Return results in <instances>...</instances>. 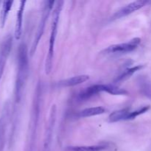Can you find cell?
I'll list each match as a JSON object with an SVG mask.
<instances>
[{"label":"cell","instance_id":"1","mask_svg":"<svg viewBox=\"0 0 151 151\" xmlns=\"http://www.w3.org/2000/svg\"><path fill=\"white\" fill-rule=\"evenodd\" d=\"M29 73V58H28L27 47L25 44H22L18 50V68L15 84V99L16 103L22 100L24 88L26 85Z\"/></svg>","mask_w":151,"mask_h":151},{"label":"cell","instance_id":"17","mask_svg":"<svg viewBox=\"0 0 151 151\" xmlns=\"http://www.w3.org/2000/svg\"><path fill=\"white\" fill-rule=\"evenodd\" d=\"M107 148L105 145H97L89 146H70L67 147L69 151H103Z\"/></svg>","mask_w":151,"mask_h":151},{"label":"cell","instance_id":"6","mask_svg":"<svg viewBox=\"0 0 151 151\" xmlns=\"http://www.w3.org/2000/svg\"><path fill=\"white\" fill-rule=\"evenodd\" d=\"M13 44V38L10 35L7 36L0 46V81L2 77L7 58L9 57Z\"/></svg>","mask_w":151,"mask_h":151},{"label":"cell","instance_id":"8","mask_svg":"<svg viewBox=\"0 0 151 151\" xmlns=\"http://www.w3.org/2000/svg\"><path fill=\"white\" fill-rule=\"evenodd\" d=\"M7 119H8V110L4 109L2 115L0 117V151H4L5 145L6 131H7Z\"/></svg>","mask_w":151,"mask_h":151},{"label":"cell","instance_id":"14","mask_svg":"<svg viewBox=\"0 0 151 151\" xmlns=\"http://www.w3.org/2000/svg\"><path fill=\"white\" fill-rule=\"evenodd\" d=\"M13 1H4L0 12V28H4L7 22V16L13 6Z\"/></svg>","mask_w":151,"mask_h":151},{"label":"cell","instance_id":"3","mask_svg":"<svg viewBox=\"0 0 151 151\" xmlns=\"http://www.w3.org/2000/svg\"><path fill=\"white\" fill-rule=\"evenodd\" d=\"M55 1H44V8H43L42 11V15H41V20H40L39 24H38V28H37L36 33H35V38H34L33 42H32V47H31V50L29 53H30V55L32 56L34 55V53L36 51L37 47H38V44H39V41L41 40V37H42L43 33L44 32V28H45L46 23H47V21L48 19L49 16L50 14V12H51L53 6H54Z\"/></svg>","mask_w":151,"mask_h":151},{"label":"cell","instance_id":"2","mask_svg":"<svg viewBox=\"0 0 151 151\" xmlns=\"http://www.w3.org/2000/svg\"><path fill=\"white\" fill-rule=\"evenodd\" d=\"M63 5V1H58L56 2L54 10L52 13V21L51 32H50V41H49V50L45 61V74L50 75L52 69L53 58L55 53V44L56 35L58 32V26L59 19H60V13H61L62 7Z\"/></svg>","mask_w":151,"mask_h":151},{"label":"cell","instance_id":"7","mask_svg":"<svg viewBox=\"0 0 151 151\" xmlns=\"http://www.w3.org/2000/svg\"><path fill=\"white\" fill-rule=\"evenodd\" d=\"M26 1H21L17 14H16V22L15 26L14 37L16 40L20 39L22 34V24H23L24 11Z\"/></svg>","mask_w":151,"mask_h":151},{"label":"cell","instance_id":"4","mask_svg":"<svg viewBox=\"0 0 151 151\" xmlns=\"http://www.w3.org/2000/svg\"><path fill=\"white\" fill-rule=\"evenodd\" d=\"M141 42L139 38H134L126 43L119 44H114L105 49L101 53L105 55L117 54V53H128L133 52L138 47Z\"/></svg>","mask_w":151,"mask_h":151},{"label":"cell","instance_id":"18","mask_svg":"<svg viewBox=\"0 0 151 151\" xmlns=\"http://www.w3.org/2000/svg\"><path fill=\"white\" fill-rule=\"evenodd\" d=\"M149 109H150V106H144V107L141 108V109H137V110L134 111H131L129 116H128V120H133V119H136V118L138 116H139V115L146 113Z\"/></svg>","mask_w":151,"mask_h":151},{"label":"cell","instance_id":"10","mask_svg":"<svg viewBox=\"0 0 151 151\" xmlns=\"http://www.w3.org/2000/svg\"><path fill=\"white\" fill-rule=\"evenodd\" d=\"M100 92H103L102 91V84H96V85H93L91 86L88 87L86 89L83 90L78 94V99L81 101L88 100L93 96H95L96 94Z\"/></svg>","mask_w":151,"mask_h":151},{"label":"cell","instance_id":"15","mask_svg":"<svg viewBox=\"0 0 151 151\" xmlns=\"http://www.w3.org/2000/svg\"><path fill=\"white\" fill-rule=\"evenodd\" d=\"M102 91H105L112 95H128V92L124 88H121L113 84H102Z\"/></svg>","mask_w":151,"mask_h":151},{"label":"cell","instance_id":"13","mask_svg":"<svg viewBox=\"0 0 151 151\" xmlns=\"http://www.w3.org/2000/svg\"><path fill=\"white\" fill-rule=\"evenodd\" d=\"M130 113L131 111H130V109H128L116 111L109 115V121L110 122H117L122 120H128Z\"/></svg>","mask_w":151,"mask_h":151},{"label":"cell","instance_id":"16","mask_svg":"<svg viewBox=\"0 0 151 151\" xmlns=\"http://www.w3.org/2000/svg\"><path fill=\"white\" fill-rule=\"evenodd\" d=\"M106 111V109L102 106H97V107L88 108L84 110L81 111L79 113L80 117H90V116H97V115L103 114Z\"/></svg>","mask_w":151,"mask_h":151},{"label":"cell","instance_id":"5","mask_svg":"<svg viewBox=\"0 0 151 151\" xmlns=\"http://www.w3.org/2000/svg\"><path fill=\"white\" fill-rule=\"evenodd\" d=\"M150 1H146V0H138V1H133L130 4H127L125 7H122L120 10L116 11L113 16L111 17V20H116V19H121V18L125 17L128 15L131 14L134 12L139 10L142 7L147 4Z\"/></svg>","mask_w":151,"mask_h":151},{"label":"cell","instance_id":"9","mask_svg":"<svg viewBox=\"0 0 151 151\" xmlns=\"http://www.w3.org/2000/svg\"><path fill=\"white\" fill-rule=\"evenodd\" d=\"M89 79V76L86 75H78V76L72 77V78H68V79L63 80L60 81L58 85L60 87H71L75 86L80 85Z\"/></svg>","mask_w":151,"mask_h":151},{"label":"cell","instance_id":"11","mask_svg":"<svg viewBox=\"0 0 151 151\" xmlns=\"http://www.w3.org/2000/svg\"><path fill=\"white\" fill-rule=\"evenodd\" d=\"M139 88L144 96L151 100V81L147 77L140 76L137 80Z\"/></svg>","mask_w":151,"mask_h":151},{"label":"cell","instance_id":"12","mask_svg":"<svg viewBox=\"0 0 151 151\" xmlns=\"http://www.w3.org/2000/svg\"><path fill=\"white\" fill-rule=\"evenodd\" d=\"M142 68H144V65H137V66H133V67L128 68L125 70H124L117 78L115 80V83H120L129 79L134 73H136L138 71L141 70Z\"/></svg>","mask_w":151,"mask_h":151}]
</instances>
